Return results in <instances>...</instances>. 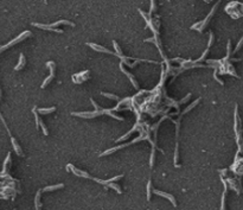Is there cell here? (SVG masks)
<instances>
[{
    "instance_id": "1",
    "label": "cell",
    "mask_w": 243,
    "mask_h": 210,
    "mask_svg": "<svg viewBox=\"0 0 243 210\" xmlns=\"http://www.w3.org/2000/svg\"><path fill=\"white\" fill-rule=\"evenodd\" d=\"M109 115L116 120H120V121H123V118L122 116H118L115 115L110 109H101V110H95V112H87V113H72V115L75 116H80V118H95V116H100V115Z\"/></svg>"
},
{
    "instance_id": "2",
    "label": "cell",
    "mask_w": 243,
    "mask_h": 210,
    "mask_svg": "<svg viewBox=\"0 0 243 210\" xmlns=\"http://www.w3.org/2000/svg\"><path fill=\"white\" fill-rule=\"evenodd\" d=\"M218 5H219V2H217L215 6L212 7V10L210 11V13H209V16L203 20V22H199V23H197V24H195V25H192L191 26V29L192 30H195V29H198L197 31H199V32H203V30L205 29V26H206V24L209 23V20H210V18L213 16V13H215V11H216V8L218 7Z\"/></svg>"
},
{
    "instance_id": "3",
    "label": "cell",
    "mask_w": 243,
    "mask_h": 210,
    "mask_svg": "<svg viewBox=\"0 0 243 210\" xmlns=\"http://www.w3.org/2000/svg\"><path fill=\"white\" fill-rule=\"evenodd\" d=\"M29 36H31V32L30 31H25V32H23L22 35H19L17 38H14L13 40H11L10 43H7L6 45H2V46H0V52H2L4 50H6L7 48H10V46H13V45H16L17 43H19V42H22V40H24L26 37H29Z\"/></svg>"
},
{
    "instance_id": "4",
    "label": "cell",
    "mask_w": 243,
    "mask_h": 210,
    "mask_svg": "<svg viewBox=\"0 0 243 210\" xmlns=\"http://www.w3.org/2000/svg\"><path fill=\"white\" fill-rule=\"evenodd\" d=\"M46 67H49V69H50V75H49V77L48 78H45V81L43 82V84H42V87L40 88H45L52 80H54V77H55V70H56V66H55V63L54 62H48L46 63Z\"/></svg>"
},
{
    "instance_id": "5",
    "label": "cell",
    "mask_w": 243,
    "mask_h": 210,
    "mask_svg": "<svg viewBox=\"0 0 243 210\" xmlns=\"http://www.w3.org/2000/svg\"><path fill=\"white\" fill-rule=\"evenodd\" d=\"M88 78H89V71H88V70L82 71V72L76 74V75H74V76H72V81H74L75 83H77V84H81L82 82L87 81Z\"/></svg>"
},
{
    "instance_id": "6",
    "label": "cell",
    "mask_w": 243,
    "mask_h": 210,
    "mask_svg": "<svg viewBox=\"0 0 243 210\" xmlns=\"http://www.w3.org/2000/svg\"><path fill=\"white\" fill-rule=\"evenodd\" d=\"M32 25L37 26L39 29H43V30H48V31H52V32H57V34H63V30L56 29V28H51L50 25H43V24H37V23H33Z\"/></svg>"
},
{
    "instance_id": "7",
    "label": "cell",
    "mask_w": 243,
    "mask_h": 210,
    "mask_svg": "<svg viewBox=\"0 0 243 210\" xmlns=\"http://www.w3.org/2000/svg\"><path fill=\"white\" fill-rule=\"evenodd\" d=\"M88 46H90L91 49H94L95 51H100V52H106V54H110V55H115L113 51L101 46V45H97V44H92V43H88Z\"/></svg>"
},
{
    "instance_id": "8",
    "label": "cell",
    "mask_w": 243,
    "mask_h": 210,
    "mask_svg": "<svg viewBox=\"0 0 243 210\" xmlns=\"http://www.w3.org/2000/svg\"><path fill=\"white\" fill-rule=\"evenodd\" d=\"M120 69H121V71L122 72H123V74H126V75H127V76H128V78H129V81H130V82H132V83H133V86H134V88H135V89H139V86H138V82H136V81H135V78H134V76H133V75H132V74H129V72H128V71H127V70L124 69V68H123V66H122V62H121V64H120Z\"/></svg>"
},
{
    "instance_id": "9",
    "label": "cell",
    "mask_w": 243,
    "mask_h": 210,
    "mask_svg": "<svg viewBox=\"0 0 243 210\" xmlns=\"http://www.w3.org/2000/svg\"><path fill=\"white\" fill-rule=\"evenodd\" d=\"M154 194H157V195H159V196H162V197H166L167 200H170L171 202H172V204L176 207L177 206V203H176V200H174V197L172 196V195H170V194H166V192H162V191H158V190H154Z\"/></svg>"
},
{
    "instance_id": "10",
    "label": "cell",
    "mask_w": 243,
    "mask_h": 210,
    "mask_svg": "<svg viewBox=\"0 0 243 210\" xmlns=\"http://www.w3.org/2000/svg\"><path fill=\"white\" fill-rule=\"evenodd\" d=\"M11 141H12V146H13V148H14L16 153H17L18 156H23V151H22V148H20L19 144L17 142V140L14 139V138H13L12 136H11Z\"/></svg>"
},
{
    "instance_id": "11",
    "label": "cell",
    "mask_w": 243,
    "mask_h": 210,
    "mask_svg": "<svg viewBox=\"0 0 243 210\" xmlns=\"http://www.w3.org/2000/svg\"><path fill=\"white\" fill-rule=\"evenodd\" d=\"M25 63H26V60H25V56H24V54H20V56H19V62H18V64L14 67V70H20L23 69V67L25 66Z\"/></svg>"
},
{
    "instance_id": "12",
    "label": "cell",
    "mask_w": 243,
    "mask_h": 210,
    "mask_svg": "<svg viewBox=\"0 0 243 210\" xmlns=\"http://www.w3.org/2000/svg\"><path fill=\"white\" fill-rule=\"evenodd\" d=\"M56 110V107H51V108H37V112L39 114H50L52 112Z\"/></svg>"
},
{
    "instance_id": "13",
    "label": "cell",
    "mask_w": 243,
    "mask_h": 210,
    "mask_svg": "<svg viewBox=\"0 0 243 210\" xmlns=\"http://www.w3.org/2000/svg\"><path fill=\"white\" fill-rule=\"evenodd\" d=\"M103 96H106V98H108V99H112V100H116V101H120V98L119 96H116V95H114V94H109V93H101Z\"/></svg>"
},
{
    "instance_id": "14",
    "label": "cell",
    "mask_w": 243,
    "mask_h": 210,
    "mask_svg": "<svg viewBox=\"0 0 243 210\" xmlns=\"http://www.w3.org/2000/svg\"><path fill=\"white\" fill-rule=\"evenodd\" d=\"M63 188V184H58V185H52V186H48L44 189V191H52V190H57V189H61Z\"/></svg>"
},
{
    "instance_id": "15",
    "label": "cell",
    "mask_w": 243,
    "mask_h": 210,
    "mask_svg": "<svg viewBox=\"0 0 243 210\" xmlns=\"http://www.w3.org/2000/svg\"><path fill=\"white\" fill-rule=\"evenodd\" d=\"M108 185H109V186H110V188H113V189H115V190H116V191H118V192H119V194H121L122 191H121V189H120V186H119V185H118V184H114V183H109V184H108Z\"/></svg>"
},
{
    "instance_id": "16",
    "label": "cell",
    "mask_w": 243,
    "mask_h": 210,
    "mask_svg": "<svg viewBox=\"0 0 243 210\" xmlns=\"http://www.w3.org/2000/svg\"><path fill=\"white\" fill-rule=\"evenodd\" d=\"M154 157H155V154H154V147H152V152H151V158H150V166L152 168L153 164H154Z\"/></svg>"
},
{
    "instance_id": "17",
    "label": "cell",
    "mask_w": 243,
    "mask_h": 210,
    "mask_svg": "<svg viewBox=\"0 0 243 210\" xmlns=\"http://www.w3.org/2000/svg\"><path fill=\"white\" fill-rule=\"evenodd\" d=\"M155 11V0H151V7H150V12L148 13H152Z\"/></svg>"
},
{
    "instance_id": "18",
    "label": "cell",
    "mask_w": 243,
    "mask_h": 210,
    "mask_svg": "<svg viewBox=\"0 0 243 210\" xmlns=\"http://www.w3.org/2000/svg\"><path fill=\"white\" fill-rule=\"evenodd\" d=\"M150 198H151V180L147 184V200H150Z\"/></svg>"
},
{
    "instance_id": "19",
    "label": "cell",
    "mask_w": 243,
    "mask_h": 210,
    "mask_svg": "<svg viewBox=\"0 0 243 210\" xmlns=\"http://www.w3.org/2000/svg\"><path fill=\"white\" fill-rule=\"evenodd\" d=\"M242 44H243V37H242V39H241V40H240V42H239V44H237V46H236V49H235V50H234V54H235V52H236V51H239V49H240V48H241V46H242Z\"/></svg>"
},
{
    "instance_id": "20",
    "label": "cell",
    "mask_w": 243,
    "mask_h": 210,
    "mask_svg": "<svg viewBox=\"0 0 243 210\" xmlns=\"http://www.w3.org/2000/svg\"><path fill=\"white\" fill-rule=\"evenodd\" d=\"M190 98H191V94H187V95H186V98H185L184 100H182V101H180V104H184V102H186V100H189Z\"/></svg>"
},
{
    "instance_id": "21",
    "label": "cell",
    "mask_w": 243,
    "mask_h": 210,
    "mask_svg": "<svg viewBox=\"0 0 243 210\" xmlns=\"http://www.w3.org/2000/svg\"><path fill=\"white\" fill-rule=\"evenodd\" d=\"M203 1H205V2H210L211 0H203Z\"/></svg>"
},
{
    "instance_id": "22",
    "label": "cell",
    "mask_w": 243,
    "mask_h": 210,
    "mask_svg": "<svg viewBox=\"0 0 243 210\" xmlns=\"http://www.w3.org/2000/svg\"><path fill=\"white\" fill-rule=\"evenodd\" d=\"M0 99H1V90H0Z\"/></svg>"
}]
</instances>
